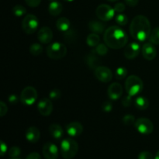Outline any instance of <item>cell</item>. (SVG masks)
Wrapping results in <instances>:
<instances>
[{"mask_svg": "<svg viewBox=\"0 0 159 159\" xmlns=\"http://www.w3.org/2000/svg\"><path fill=\"white\" fill-rule=\"evenodd\" d=\"M52 1H54V0H52Z\"/></svg>", "mask_w": 159, "mask_h": 159, "instance_id": "obj_50", "label": "cell"}, {"mask_svg": "<svg viewBox=\"0 0 159 159\" xmlns=\"http://www.w3.org/2000/svg\"><path fill=\"white\" fill-rule=\"evenodd\" d=\"M25 137L26 139L29 141L30 143H37L40 140V132L39 129L36 127H30L26 130L25 133Z\"/></svg>", "mask_w": 159, "mask_h": 159, "instance_id": "obj_18", "label": "cell"}, {"mask_svg": "<svg viewBox=\"0 0 159 159\" xmlns=\"http://www.w3.org/2000/svg\"><path fill=\"white\" fill-rule=\"evenodd\" d=\"M107 1L112 2H116V1H118V0H107Z\"/></svg>", "mask_w": 159, "mask_h": 159, "instance_id": "obj_48", "label": "cell"}, {"mask_svg": "<svg viewBox=\"0 0 159 159\" xmlns=\"http://www.w3.org/2000/svg\"><path fill=\"white\" fill-rule=\"evenodd\" d=\"M144 88L142 80L137 75H130L125 81V89L128 95L131 96L139 94Z\"/></svg>", "mask_w": 159, "mask_h": 159, "instance_id": "obj_4", "label": "cell"}, {"mask_svg": "<svg viewBox=\"0 0 159 159\" xmlns=\"http://www.w3.org/2000/svg\"><path fill=\"white\" fill-rule=\"evenodd\" d=\"M134 105L139 110H145L149 106V101L144 96H138L135 99Z\"/></svg>", "mask_w": 159, "mask_h": 159, "instance_id": "obj_24", "label": "cell"}, {"mask_svg": "<svg viewBox=\"0 0 159 159\" xmlns=\"http://www.w3.org/2000/svg\"><path fill=\"white\" fill-rule=\"evenodd\" d=\"M39 26V20L35 15L28 14L22 21L23 30L27 34H33L37 31Z\"/></svg>", "mask_w": 159, "mask_h": 159, "instance_id": "obj_7", "label": "cell"}, {"mask_svg": "<svg viewBox=\"0 0 159 159\" xmlns=\"http://www.w3.org/2000/svg\"><path fill=\"white\" fill-rule=\"evenodd\" d=\"M96 79L102 82H109L112 80L113 73L109 68L105 66H99L94 70Z\"/></svg>", "mask_w": 159, "mask_h": 159, "instance_id": "obj_10", "label": "cell"}, {"mask_svg": "<svg viewBox=\"0 0 159 159\" xmlns=\"http://www.w3.org/2000/svg\"><path fill=\"white\" fill-rule=\"evenodd\" d=\"M30 53L34 56H38L40 55L43 52V47L40 44V43H34L30 45Z\"/></svg>", "mask_w": 159, "mask_h": 159, "instance_id": "obj_27", "label": "cell"}, {"mask_svg": "<svg viewBox=\"0 0 159 159\" xmlns=\"http://www.w3.org/2000/svg\"><path fill=\"white\" fill-rule=\"evenodd\" d=\"M123 123L124 124L127 126H130V125H133V124H135V117L134 115L131 114H127L125 116H124L122 119Z\"/></svg>", "mask_w": 159, "mask_h": 159, "instance_id": "obj_34", "label": "cell"}, {"mask_svg": "<svg viewBox=\"0 0 159 159\" xmlns=\"http://www.w3.org/2000/svg\"><path fill=\"white\" fill-rule=\"evenodd\" d=\"M155 159H159V151H158V152H157L156 155H155Z\"/></svg>", "mask_w": 159, "mask_h": 159, "instance_id": "obj_46", "label": "cell"}, {"mask_svg": "<svg viewBox=\"0 0 159 159\" xmlns=\"http://www.w3.org/2000/svg\"><path fill=\"white\" fill-rule=\"evenodd\" d=\"M115 10L113 8L107 4H101L96 8V14L102 21H110L114 17Z\"/></svg>", "mask_w": 159, "mask_h": 159, "instance_id": "obj_9", "label": "cell"}, {"mask_svg": "<svg viewBox=\"0 0 159 159\" xmlns=\"http://www.w3.org/2000/svg\"><path fill=\"white\" fill-rule=\"evenodd\" d=\"M135 128L141 134L148 135L152 134L154 130V124L148 118H138L134 124Z\"/></svg>", "mask_w": 159, "mask_h": 159, "instance_id": "obj_8", "label": "cell"}, {"mask_svg": "<svg viewBox=\"0 0 159 159\" xmlns=\"http://www.w3.org/2000/svg\"><path fill=\"white\" fill-rule=\"evenodd\" d=\"M37 38L40 43L43 44H48L51 42L53 39V32L51 28L48 26H43L39 30L37 33Z\"/></svg>", "mask_w": 159, "mask_h": 159, "instance_id": "obj_16", "label": "cell"}, {"mask_svg": "<svg viewBox=\"0 0 159 159\" xmlns=\"http://www.w3.org/2000/svg\"><path fill=\"white\" fill-rule=\"evenodd\" d=\"M95 53L99 56H104L107 54L108 52V46L104 43H99L98 46L96 47L95 48Z\"/></svg>", "mask_w": 159, "mask_h": 159, "instance_id": "obj_30", "label": "cell"}, {"mask_svg": "<svg viewBox=\"0 0 159 159\" xmlns=\"http://www.w3.org/2000/svg\"><path fill=\"white\" fill-rule=\"evenodd\" d=\"M152 28L148 19L143 15H138L132 20L130 25V34L138 41H145L150 37Z\"/></svg>", "mask_w": 159, "mask_h": 159, "instance_id": "obj_1", "label": "cell"}, {"mask_svg": "<svg viewBox=\"0 0 159 159\" xmlns=\"http://www.w3.org/2000/svg\"><path fill=\"white\" fill-rule=\"evenodd\" d=\"M126 2V4L128 5L129 6H132V7H134V6H136L138 4V2H139V0H124Z\"/></svg>", "mask_w": 159, "mask_h": 159, "instance_id": "obj_45", "label": "cell"}, {"mask_svg": "<svg viewBox=\"0 0 159 159\" xmlns=\"http://www.w3.org/2000/svg\"><path fill=\"white\" fill-rule=\"evenodd\" d=\"M25 2L30 7L35 8L37 7L40 4L41 0H25Z\"/></svg>", "mask_w": 159, "mask_h": 159, "instance_id": "obj_41", "label": "cell"}, {"mask_svg": "<svg viewBox=\"0 0 159 159\" xmlns=\"http://www.w3.org/2000/svg\"><path fill=\"white\" fill-rule=\"evenodd\" d=\"M7 152V145L5 144L3 141H1V156H4L5 154Z\"/></svg>", "mask_w": 159, "mask_h": 159, "instance_id": "obj_44", "label": "cell"}, {"mask_svg": "<svg viewBox=\"0 0 159 159\" xmlns=\"http://www.w3.org/2000/svg\"><path fill=\"white\" fill-rule=\"evenodd\" d=\"M141 53L144 59L148 61H152L155 58L157 55V50L155 48V44L151 42L145 43L141 48Z\"/></svg>", "mask_w": 159, "mask_h": 159, "instance_id": "obj_14", "label": "cell"}, {"mask_svg": "<svg viewBox=\"0 0 159 159\" xmlns=\"http://www.w3.org/2000/svg\"><path fill=\"white\" fill-rule=\"evenodd\" d=\"M149 40L153 44L159 45V27L152 30L149 37Z\"/></svg>", "mask_w": 159, "mask_h": 159, "instance_id": "obj_28", "label": "cell"}, {"mask_svg": "<svg viewBox=\"0 0 159 159\" xmlns=\"http://www.w3.org/2000/svg\"><path fill=\"white\" fill-rule=\"evenodd\" d=\"M8 153H9V157H11L12 158H18L21 154V149L17 146H13V147L10 148Z\"/></svg>", "mask_w": 159, "mask_h": 159, "instance_id": "obj_33", "label": "cell"}, {"mask_svg": "<svg viewBox=\"0 0 159 159\" xmlns=\"http://www.w3.org/2000/svg\"><path fill=\"white\" fill-rule=\"evenodd\" d=\"M86 43L89 47H92V48L98 46L100 43V37L97 34L92 33L87 37Z\"/></svg>", "mask_w": 159, "mask_h": 159, "instance_id": "obj_25", "label": "cell"}, {"mask_svg": "<svg viewBox=\"0 0 159 159\" xmlns=\"http://www.w3.org/2000/svg\"><path fill=\"white\" fill-rule=\"evenodd\" d=\"M62 10H63V6L61 2L57 1H53L48 6V12L51 16H58L61 13Z\"/></svg>", "mask_w": 159, "mask_h": 159, "instance_id": "obj_22", "label": "cell"}, {"mask_svg": "<svg viewBox=\"0 0 159 159\" xmlns=\"http://www.w3.org/2000/svg\"><path fill=\"white\" fill-rule=\"evenodd\" d=\"M12 13L17 17L23 16L26 14V8L24 7L22 5H16L13 8H12Z\"/></svg>", "mask_w": 159, "mask_h": 159, "instance_id": "obj_29", "label": "cell"}, {"mask_svg": "<svg viewBox=\"0 0 159 159\" xmlns=\"http://www.w3.org/2000/svg\"><path fill=\"white\" fill-rule=\"evenodd\" d=\"M19 99L18 97H17V96H16V95H11L9 97V102H10L11 104H16L17 102H18Z\"/></svg>", "mask_w": 159, "mask_h": 159, "instance_id": "obj_43", "label": "cell"}, {"mask_svg": "<svg viewBox=\"0 0 159 159\" xmlns=\"http://www.w3.org/2000/svg\"><path fill=\"white\" fill-rule=\"evenodd\" d=\"M133 96H130V95L127 94V96H124L122 99V105L124 107H129L132 105V102H133V99H132Z\"/></svg>", "mask_w": 159, "mask_h": 159, "instance_id": "obj_36", "label": "cell"}, {"mask_svg": "<svg viewBox=\"0 0 159 159\" xmlns=\"http://www.w3.org/2000/svg\"><path fill=\"white\" fill-rule=\"evenodd\" d=\"M102 111L106 112V113H109V112H111L113 110V105L109 101H106L102 103Z\"/></svg>", "mask_w": 159, "mask_h": 159, "instance_id": "obj_39", "label": "cell"}, {"mask_svg": "<svg viewBox=\"0 0 159 159\" xmlns=\"http://www.w3.org/2000/svg\"><path fill=\"white\" fill-rule=\"evenodd\" d=\"M103 40L108 48L112 49H120L128 42L127 33L118 26H112L104 32Z\"/></svg>", "mask_w": 159, "mask_h": 159, "instance_id": "obj_2", "label": "cell"}, {"mask_svg": "<svg viewBox=\"0 0 159 159\" xmlns=\"http://www.w3.org/2000/svg\"><path fill=\"white\" fill-rule=\"evenodd\" d=\"M49 133L53 138L59 140L63 137L64 130L59 124H52L49 127Z\"/></svg>", "mask_w": 159, "mask_h": 159, "instance_id": "obj_20", "label": "cell"}, {"mask_svg": "<svg viewBox=\"0 0 159 159\" xmlns=\"http://www.w3.org/2000/svg\"><path fill=\"white\" fill-rule=\"evenodd\" d=\"M11 159H21V158H11Z\"/></svg>", "mask_w": 159, "mask_h": 159, "instance_id": "obj_49", "label": "cell"}, {"mask_svg": "<svg viewBox=\"0 0 159 159\" xmlns=\"http://www.w3.org/2000/svg\"><path fill=\"white\" fill-rule=\"evenodd\" d=\"M96 54H88L87 55H85V61L86 65L89 67L91 69H96V68H98L99 66H100V61H99V59L98 58L97 56L96 55Z\"/></svg>", "mask_w": 159, "mask_h": 159, "instance_id": "obj_21", "label": "cell"}, {"mask_svg": "<svg viewBox=\"0 0 159 159\" xmlns=\"http://www.w3.org/2000/svg\"><path fill=\"white\" fill-rule=\"evenodd\" d=\"M65 2H73L74 0H64Z\"/></svg>", "mask_w": 159, "mask_h": 159, "instance_id": "obj_47", "label": "cell"}, {"mask_svg": "<svg viewBox=\"0 0 159 159\" xmlns=\"http://www.w3.org/2000/svg\"><path fill=\"white\" fill-rule=\"evenodd\" d=\"M138 159H154V156L151 152H147V151H144L141 152V153L138 155Z\"/></svg>", "mask_w": 159, "mask_h": 159, "instance_id": "obj_37", "label": "cell"}, {"mask_svg": "<svg viewBox=\"0 0 159 159\" xmlns=\"http://www.w3.org/2000/svg\"><path fill=\"white\" fill-rule=\"evenodd\" d=\"M78 37L77 32H76L75 30L73 29H69L68 31H66L65 34V40L67 42V43H74V42L76 41Z\"/></svg>", "mask_w": 159, "mask_h": 159, "instance_id": "obj_26", "label": "cell"}, {"mask_svg": "<svg viewBox=\"0 0 159 159\" xmlns=\"http://www.w3.org/2000/svg\"><path fill=\"white\" fill-rule=\"evenodd\" d=\"M127 75V68L124 67H120V68H116V72H115V76H116V79L119 80H122V79H125Z\"/></svg>", "mask_w": 159, "mask_h": 159, "instance_id": "obj_31", "label": "cell"}, {"mask_svg": "<svg viewBox=\"0 0 159 159\" xmlns=\"http://www.w3.org/2000/svg\"><path fill=\"white\" fill-rule=\"evenodd\" d=\"M79 152V144L72 138H65L61 143V154L65 159H72Z\"/></svg>", "mask_w": 159, "mask_h": 159, "instance_id": "obj_3", "label": "cell"}, {"mask_svg": "<svg viewBox=\"0 0 159 159\" xmlns=\"http://www.w3.org/2000/svg\"><path fill=\"white\" fill-rule=\"evenodd\" d=\"M123 86L118 82H113L109 86L107 89V94L109 98L112 100H116L120 99L123 94Z\"/></svg>", "mask_w": 159, "mask_h": 159, "instance_id": "obj_15", "label": "cell"}, {"mask_svg": "<svg viewBox=\"0 0 159 159\" xmlns=\"http://www.w3.org/2000/svg\"><path fill=\"white\" fill-rule=\"evenodd\" d=\"M66 131L70 137H79L83 131V126L78 121H74L66 126Z\"/></svg>", "mask_w": 159, "mask_h": 159, "instance_id": "obj_17", "label": "cell"}, {"mask_svg": "<svg viewBox=\"0 0 159 159\" xmlns=\"http://www.w3.org/2000/svg\"><path fill=\"white\" fill-rule=\"evenodd\" d=\"M26 159H42L41 156L37 152H32L26 156Z\"/></svg>", "mask_w": 159, "mask_h": 159, "instance_id": "obj_42", "label": "cell"}, {"mask_svg": "<svg viewBox=\"0 0 159 159\" xmlns=\"http://www.w3.org/2000/svg\"><path fill=\"white\" fill-rule=\"evenodd\" d=\"M115 20L119 26H125L128 23V17L125 14L119 13L115 18Z\"/></svg>", "mask_w": 159, "mask_h": 159, "instance_id": "obj_32", "label": "cell"}, {"mask_svg": "<svg viewBox=\"0 0 159 159\" xmlns=\"http://www.w3.org/2000/svg\"><path fill=\"white\" fill-rule=\"evenodd\" d=\"M67 48L64 43L60 42H54L48 46L46 49L47 55L53 60H59L66 55Z\"/></svg>", "mask_w": 159, "mask_h": 159, "instance_id": "obj_5", "label": "cell"}, {"mask_svg": "<svg viewBox=\"0 0 159 159\" xmlns=\"http://www.w3.org/2000/svg\"><path fill=\"white\" fill-rule=\"evenodd\" d=\"M70 20L66 17H61L56 22V27L61 32H66L70 29Z\"/></svg>", "mask_w": 159, "mask_h": 159, "instance_id": "obj_23", "label": "cell"}, {"mask_svg": "<svg viewBox=\"0 0 159 159\" xmlns=\"http://www.w3.org/2000/svg\"><path fill=\"white\" fill-rule=\"evenodd\" d=\"M141 51V46L137 42H131L127 44L124 48V57L127 59H134L139 54Z\"/></svg>", "mask_w": 159, "mask_h": 159, "instance_id": "obj_13", "label": "cell"}, {"mask_svg": "<svg viewBox=\"0 0 159 159\" xmlns=\"http://www.w3.org/2000/svg\"><path fill=\"white\" fill-rule=\"evenodd\" d=\"M61 96V92L57 89H54L51 90L49 93V98L51 100H57Z\"/></svg>", "mask_w": 159, "mask_h": 159, "instance_id": "obj_35", "label": "cell"}, {"mask_svg": "<svg viewBox=\"0 0 159 159\" xmlns=\"http://www.w3.org/2000/svg\"><path fill=\"white\" fill-rule=\"evenodd\" d=\"M42 153L45 159H57L58 158V148L52 142H47L43 144Z\"/></svg>", "mask_w": 159, "mask_h": 159, "instance_id": "obj_11", "label": "cell"}, {"mask_svg": "<svg viewBox=\"0 0 159 159\" xmlns=\"http://www.w3.org/2000/svg\"><path fill=\"white\" fill-rule=\"evenodd\" d=\"M53 108L54 107H53L52 101L48 98H43L37 103L38 112L43 116H49L52 113Z\"/></svg>", "mask_w": 159, "mask_h": 159, "instance_id": "obj_12", "label": "cell"}, {"mask_svg": "<svg viewBox=\"0 0 159 159\" xmlns=\"http://www.w3.org/2000/svg\"><path fill=\"white\" fill-rule=\"evenodd\" d=\"M89 28L94 34H102L106 31V25L102 22L92 20L89 23Z\"/></svg>", "mask_w": 159, "mask_h": 159, "instance_id": "obj_19", "label": "cell"}, {"mask_svg": "<svg viewBox=\"0 0 159 159\" xmlns=\"http://www.w3.org/2000/svg\"><path fill=\"white\" fill-rule=\"evenodd\" d=\"M113 9H114L115 12H117V13H122L126 9V6L124 3L122 2H117L115 4V6H113Z\"/></svg>", "mask_w": 159, "mask_h": 159, "instance_id": "obj_38", "label": "cell"}, {"mask_svg": "<svg viewBox=\"0 0 159 159\" xmlns=\"http://www.w3.org/2000/svg\"><path fill=\"white\" fill-rule=\"evenodd\" d=\"M38 94L36 89L33 86H26L22 90L20 99L23 105L31 106L37 101Z\"/></svg>", "mask_w": 159, "mask_h": 159, "instance_id": "obj_6", "label": "cell"}, {"mask_svg": "<svg viewBox=\"0 0 159 159\" xmlns=\"http://www.w3.org/2000/svg\"><path fill=\"white\" fill-rule=\"evenodd\" d=\"M8 111V107L7 106H6V104L4 102H2V101H1L0 102V116L2 117V116H4L6 114V113H7Z\"/></svg>", "mask_w": 159, "mask_h": 159, "instance_id": "obj_40", "label": "cell"}]
</instances>
